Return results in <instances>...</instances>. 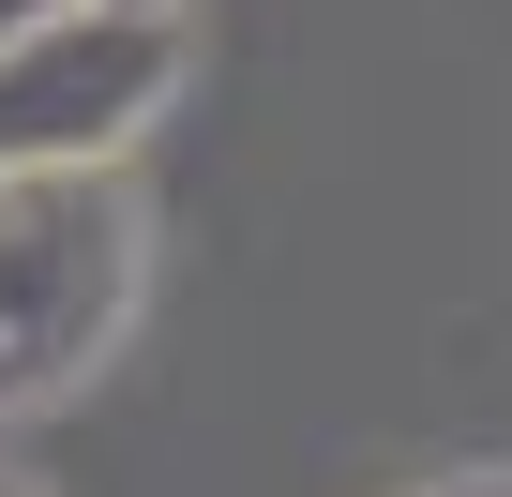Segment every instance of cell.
I'll list each match as a JSON object with an SVG mask.
<instances>
[{
  "mask_svg": "<svg viewBox=\"0 0 512 497\" xmlns=\"http://www.w3.org/2000/svg\"><path fill=\"white\" fill-rule=\"evenodd\" d=\"M136 287H151V211L106 151L0 166V422H31L76 377H106Z\"/></svg>",
  "mask_w": 512,
  "mask_h": 497,
  "instance_id": "obj_1",
  "label": "cell"
},
{
  "mask_svg": "<svg viewBox=\"0 0 512 497\" xmlns=\"http://www.w3.org/2000/svg\"><path fill=\"white\" fill-rule=\"evenodd\" d=\"M181 76V16L151 0H46L0 31V166H61V151H121Z\"/></svg>",
  "mask_w": 512,
  "mask_h": 497,
  "instance_id": "obj_2",
  "label": "cell"
},
{
  "mask_svg": "<svg viewBox=\"0 0 512 497\" xmlns=\"http://www.w3.org/2000/svg\"><path fill=\"white\" fill-rule=\"evenodd\" d=\"M437 497H512V482H497V467H467V482H437Z\"/></svg>",
  "mask_w": 512,
  "mask_h": 497,
  "instance_id": "obj_3",
  "label": "cell"
},
{
  "mask_svg": "<svg viewBox=\"0 0 512 497\" xmlns=\"http://www.w3.org/2000/svg\"><path fill=\"white\" fill-rule=\"evenodd\" d=\"M151 16H181V0H151Z\"/></svg>",
  "mask_w": 512,
  "mask_h": 497,
  "instance_id": "obj_4",
  "label": "cell"
},
{
  "mask_svg": "<svg viewBox=\"0 0 512 497\" xmlns=\"http://www.w3.org/2000/svg\"><path fill=\"white\" fill-rule=\"evenodd\" d=\"M0 497H31V482H0Z\"/></svg>",
  "mask_w": 512,
  "mask_h": 497,
  "instance_id": "obj_5",
  "label": "cell"
}]
</instances>
